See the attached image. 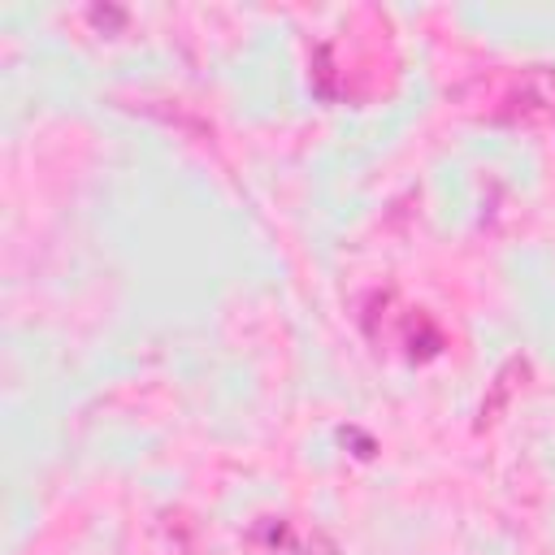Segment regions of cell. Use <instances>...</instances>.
Segmentation results:
<instances>
[{"instance_id":"obj_1","label":"cell","mask_w":555,"mask_h":555,"mask_svg":"<svg viewBox=\"0 0 555 555\" xmlns=\"http://www.w3.org/2000/svg\"><path fill=\"white\" fill-rule=\"evenodd\" d=\"M243 546L247 555H338L317 525H304L291 516H260L243 533Z\"/></svg>"}]
</instances>
